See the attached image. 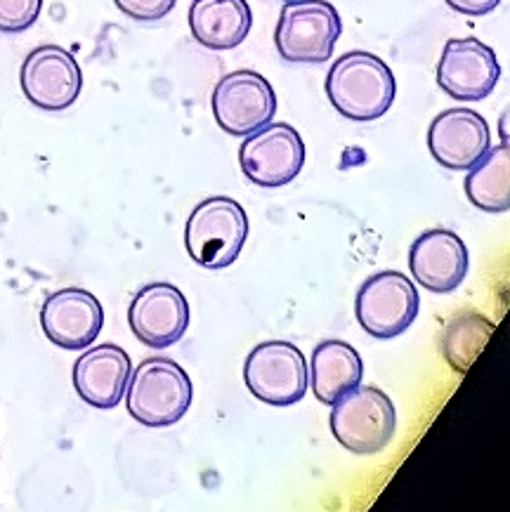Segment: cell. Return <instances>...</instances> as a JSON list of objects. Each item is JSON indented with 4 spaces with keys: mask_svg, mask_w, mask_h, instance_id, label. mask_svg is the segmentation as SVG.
Instances as JSON below:
<instances>
[{
    "mask_svg": "<svg viewBox=\"0 0 510 512\" xmlns=\"http://www.w3.org/2000/svg\"><path fill=\"white\" fill-rule=\"evenodd\" d=\"M395 76L381 57L355 50L333 62L326 76V95L333 109L350 121H376L395 102Z\"/></svg>",
    "mask_w": 510,
    "mask_h": 512,
    "instance_id": "6da1fadb",
    "label": "cell"
},
{
    "mask_svg": "<svg viewBox=\"0 0 510 512\" xmlns=\"http://www.w3.org/2000/svg\"><path fill=\"white\" fill-rule=\"evenodd\" d=\"M194 387L178 361L149 357L130 373L126 387L128 413L147 428H168L192 406Z\"/></svg>",
    "mask_w": 510,
    "mask_h": 512,
    "instance_id": "7a4b0ae2",
    "label": "cell"
},
{
    "mask_svg": "<svg viewBox=\"0 0 510 512\" xmlns=\"http://www.w3.org/2000/svg\"><path fill=\"white\" fill-rule=\"evenodd\" d=\"M329 423L343 449L357 456H374L395 437L397 413L383 390L357 385L333 402Z\"/></svg>",
    "mask_w": 510,
    "mask_h": 512,
    "instance_id": "3957f363",
    "label": "cell"
},
{
    "mask_svg": "<svg viewBox=\"0 0 510 512\" xmlns=\"http://www.w3.org/2000/svg\"><path fill=\"white\" fill-rule=\"evenodd\" d=\"M248 236L246 210L230 196H211L189 215L185 246L189 258L206 269H225L237 262Z\"/></svg>",
    "mask_w": 510,
    "mask_h": 512,
    "instance_id": "277c9868",
    "label": "cell"
},
{
    "mask_svg": "<svg viewBox=\"0 0 510 512\" xmlns=\"http://www.w3.org/2000/svg\"><path fill=\"white\" fill-rule=\"evenodd\" d=\"M343 31L338 10L326 0H289L281 8L274 45L293 64H322L331 59Z\"/></svg>",
    "mask_w": 510,
    "mask_h": 512,
    "instance_id": "5b68a950",
    "label": "cell"
},
{
    "mask_svg": "<svg viewBox=\"0 0 510 512\" xmlns=\"http://www.w3.org/2000/svg\"><path fill=\"white\" fill-rule=\"evenodd\" d=\"M418 307H421V295L414 281L407 279V274L388 269L364 281L357 293L355 312L359 326L371 338L390 340L402 336L414 324Z\"/></svg>",
    "mask_w": 510,
    "mask_h": 512,
    "instance_id": "8992f818",
    "label": "cell"
},
{
    "mask_svg": "<svg viewBox=\"0 0 510 512\" xmlns=\"http://www.w3.org/2000/svg\"><path fill=\"white\" fill-rule=\"evenodd\" d=\"M239 166L246 180L263 189L291 185L305 166V142L289 123H267L246 135L239 149Z\"/></svg>",
    "mask_w": 510,
    "mask_h": 512,
    "instance_id": "52a82bcc",
    "label": "cell"
},
{
    "mask_svg": "<svg viewBox=\"0 0 510 512\" xmlns=\"http://www.w3.org/2000/svg\"><path fill=\"white\" fill-rule=\"evenodd\" d=\"M244 380L251 395L272 406H291L305 397L310 371L303 352L286 340H270L253 347L244 364Z\"/></svg>",
    "mask_w": 510,
    "mask_h": 512,
    "instance_id": "ba28073f",
    "label": "cell"
},
{
    "mask_svg": "<svg viewBox=\"0 0 510 512\" xmlns=\"http://www.w3.org/2000/svg\"><path fill=\"white\" fill-rule=\"evenodd\" d=\"M277 114V95L265 76L251 69L220 78L213 90L215 123L227 135L244 137L272 123Z\"/></svg>",
    "mask_w": 510,
    "mask_h": 512,
    "instance_id": "9c48e42d",
    "label": "cell"
},
{
    "mask_svg": "<svg viewBox=\"0 0 510 512\" xmlns=\"http://www.w3.org/2000/svg\"><path fill=\"white\" fill-rule=\"evenodd\" d=\"M22 93L43 111H64L83 90V71L76 57L60 45H41L26 55L19 71Z\"/></svg>",
    "mask_w": 510,
    "mask_h": 512,
    "instance_id": "30bf717a",
    "label": "cell"
},
{
    "mask_svg": "<svg viewBox=\"0 0 510 512\" xmlns=\"http://www.w3.org/2000/svg\"><path fill=\"white\" fill-rule=\"evenodd\" d=\"M501 78L496 52L477 38H451L437 64V85L451 100L477 102L492 95Z\"/></svg>",
    "mask_w": 510,
    "mask_h": 512,
    "instance_id": "8fae6325",
    "label": "cell"
},
{
    "mask_svg": "<svg viewBox=\"0 0 510 512\" xmlns=\"http://www.w3.org/2000/svg\"><path fill=\"white\" fill-rule=\"evenodd\" d=\"M128 324L135 338L154 350L180 343L189 326L187 298L173 284H147L130 303Z\"/></svg>",
    "mask_w": 510,
    "mask_h": 512,
    "instance_id": "7c38bea8",
    "label": "cell"
},
{
    "mask_svg": "<svg viewBox=\"0 0 510 512\" xmlns=\"http://www.w3.org/2000/svg\"><path fill=\"white\" fill-rule=\"evenodd\" d=\"M102 326V303L85 288H62L48 295L41 307L45 338L62 350H85L100 336Z\"/></svg>",
    "mask_w": 510,
    "mask_h": 512,
    "instance_id": "4fadbf2b",
    "label": "cell"
},
{
    "mask_svg": "<svg viewBox=\"0 0 510 512\" xmlns=\"http://www.w3.org/2000/svg\"><path fill=\"white\" fill-rule=\"evenodd\" d=\"M492 147L487 121L477 111L447 109L430 123L428 149L447 170L466 173Z\"/></svg>",
    "mask_w": 510,
    "mask_h": 512,
    "instance_id": "5bb4252c",
    "label": "cell"
},
{
    "mask_svg": "<svg viewBox=\"0 0 510 512\" xmlns=\"http://www.w3.org/2000/svg\"><path fill=\"white\" fill-rule=\"evenodd\" d=\"M409 269L418 286L433 293H451L468 274V248L451 229H428L411 244Z\"/></svg>",
    "mask_w": 510,
    "mask_h": 512,
    "instance_id": "9a60e30c",
    "label": "cell"
},
{
    "mask_svg": "<svg viewBox=\"0 0 510 512\" xmlns=\"http://www.w3.org/2000/svg\"><path fill=\"white\" fill-rule=\"evenodd\" d=\"M133 373L128 352L114 343L85 350L74 364V387L78 397L95 409H114L121 404Z\"/></svg>",
    "mask_w": 510,
    "mask_h": 512,
    "instance_id": "2e32d148",
    "label": "cell"
},
{
    "mask_svg": "<svg viewBox=\"0 0 510 512\" xmlns=\"http://www.w3.org/2000/svg\"><path fill=\"white\" fill-rule=\"evenodd\" d=\"M253 12L246 0H194L189 29L208 50H232L251 34Z\"/></svg>",
    "mask_w": 510,
    "mask_h": 512,
    "instance_id": "e0dca14e",
    "label": "cell"
},
{
    "mask_svg": "<svg viewBox=\"0 0 510 512\" xmlns=\"http://www.w3.org/2000/svg\"><path fill=\"white\" fill-rule=\"evenodd\" d=\"M307 371H310L315 397L331 406L340 395L362 383L364 361L355 347L343 340H324L312 352Z\"/></svg>",
    "mask_w": 510,
    "mask_h": 512,
    "instance_id": "ac0fdd59",
    "label": "cell"
},
{
    "mask_svg": "<svg viewBox=\"0 0 510 512\" xmlns=\"http://www.w3.org/2000/svg\"><path fill=\"white\" fill-rule=\"evenodd\" d=\"M466 196L485 213H506L510 206V149L508 142L489 152L468 170Z\"/></svg>",
    "mask_w": 510,
    "mask_h": 512,
    "instance_id": "d6986e66",
    "label": "cell"
},
{
    "mask_svg": "<svg viewBox=\"0 0 510 512\" xmlns=\"http://www.w3.org/2000/svg\"><path fill=\"white\" fill-rule=\"evenodd\" d=\"M494 333V324L477 312H468L449 321L442 336V354L454 371L466 373L480 357Z\"/></svg>",
    "mask_w": 510,
    "mask_h": 512,
    "instance_id": "ffe728a7",
    "label": "cell"
},
{
    "mask_svg": "<svg viewBox=\"0 0 510 512\" xmlns=\"http://www.w3.org/2000/svg\"><path fill=\"white\" fill-rule=\"evenodd\" d=\"M43 0H0V31L22 34L38 22Z\"/></svg>",
    "mask_w": 510,
    "mask_h": 512,
    "instance_id": "44dd1931",
    "label": "cell"
},
{
    "mask_svg": "<svg viewBox=\"0 0 510 512\" xmlns=\"http://www.w3.org/2000/svg\"><path fill=\"white\" fill-rule=\"evenodd\" d=\"M175 3L178 0H114L116 8L135 22H159L170 15Z\"/></svg>",
    "mask_w": 510,
    "mask_h": 512,
    "instance_id": "7402d4cb",
    "label": "cell"
},
{
    "mask_svg": "<svg viewBox=\"0 0 510 512\" xmlns=\"http://www.w3.org/2000/svg\"><path fill=\"white\" fill-rule=\"evenodd\" d=\"M451 10L461 12L468 17H482L496 10L501 5V0H444Z\"/></svg>",
    "mask_w": 510,
    "mask_h": 512,
    "instance_id": "603a6c76",
    "label": "cell"
},
{
    "mask_svg": "<svg viewBox=\"0 0 510 512\" xmlns=\"http://www.w3.org/2000/svg\"><path fill=\"white\" fill-rule=\"evenodd\" d=\"M286 3H289V0H286Z\"/></svg>",
    "mask_w": 510,
    "mask_h": 512,
    "instance_id": "cb8c5ba5",
    "label": "cell"
}]
</instances>
